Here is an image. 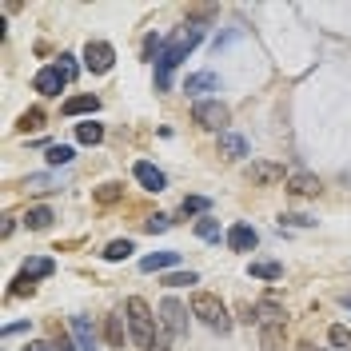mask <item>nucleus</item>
<instances>
[{
  "mask_svg": "<svg viewBox=\"0 0 351 351\" xmlns=\"http://www.w3.org/2000/svg\"><path fill=\"white\" fill-rule=\"evenodd\" d=\"M196 44H199V28H184V32H176V40L168 44V48H164V56L156 60V88H160V92H168V88H172L176 64H180Z\"/></svg>",
  "mask_w": 351,
  "mask_h": 351,
  "instance_id": "obj_1",
  "label": "nucleus"
},
{
  "mask_svg": "<svg viewBox=\"0 0 351 351\" xmlns=\"http://www.w3.org/2000/svg\"><path fill=\"white\" fill-rule=\"evenodd\" d=\"M124 311H128L124 319H128V335H132V343H136V348H152V339L160 335V331H156V315H152V307L144 304L140 295H132L128 304H124Z\"/></svg>",
  "mask_w": 351,
  "mask_h": 351,
  "instance_id": "obj_2",
  "label": "nucleus"
},
{
  "mask_svg": "<svg viewBox=\"0 0 351 351\" xmlns=\"http://www.w3.org/2000/svg\"><path fill=\"white\" fill-rule=\"evenodd\" d=\"M192 315H196L199 324H208L212 331H219V335L232 331V315H228L223 300L212 295V291H196V295H192Z\"/></svg>",
  "mask_w": 351,
  "mask_h": 351,
  "instance_id": "obj_3",
  "label": "nucleus"
},
{
  "mask_svg": "<svg viewBox=\"0 0 351 351\" xmlns=\"http://www.w3.org/2000/svg\"><path fill=\"white\" fill-rule=\"evenodd\" d=\"M192 120L208 132H228L232 112H228V104H219V100H199L196 108H192Z\"/></svg>",
  "mask_w": 351,
  "mask_h": 351,
  "instance_id": "obj_4",
  "label": "nucleus"
},
{
  "mask_svg": "<svg viewBox=\"0 0 351 351\" xmlns=\"http://www.w3.org/2000/svg\"><path fill=\"white\" fill-rule=\"evenodd\" d=\"M160 319H164V331L172 335V339H180V335H188V307L180 304V300H164L160 304Z\"/></svg>",
  "mask_w": 351,
  "mask_h": 351,
  "instance_id": "obj_5",
  "label": "nucleus"
},
{
  "mask_svg": "<svg viewBox=\"0 0 351 351\" xmlns=\"http://www.w3.org/2000/svg\"><path fill=\"white\" fill-rule=\"evenodd\" d=\"M112 60H116V52H112V44H104V40H88L84 44V68L88 72H108L112 68Z\"/></svg>",
  "mask_w": 351,
  "mask_h": 351,
  "instance_id": "obj_6",
  "label": "nucleus"
},
{
  "mask_svg": "<svg viewBox=\"0 0 351 351\" xmlns=\"http://www.w3.org/2000/svg\"><path fill=\"white\" fill-rule=\"evenodd\" d=\"M68 80L60 76V68L52 64V68H40L36 76H32V88L40 92V96H60V88H64Z\"/></svg>",
  "mask_w": 351,
  "mask_h": 351,
  "instance_id": "obj_7",
  "label": "nucleus"
},
{
  "mask_svg": "<svg viewBox=\"0 0 351 351\" xmlns=\"http://www.w3.org/2000/svg\"><path fill=\"white\" fill-rule=\"evenodd\" d=\"M132 176L140 180V188H144V192H164V184H168V180H164V172H160L156 164H148V160H140V164L132 168Z\"/></svg>",
  "mask_w": 351,
  "mask_h": 351,
  "instance_id": "obj_8",
  "label": "nucleus"
},
{
  "mask_svg": "<svg viewBox=\"0 0 351 351\" xmlns=\"http://www.w3.org/2000/svg\"><path fill=\"white\" fill-rule=\"evenodd\" d=\"M256 243H260V236H256L252 223H236V228L228 232V247H232V252H252Z\"/></svg>",
  "mask_w": 351,
  "mask_h": 351,
  "instance_id": "obj_9",
  "label": "nucleus"
},
{
  "mask_svg": "<svg viewBox=\"0 0 351 351\" xmlns=\"http://www.w3.org/2000/svg\"><path fill=\"white\" fill-rule=\"evenodd\" d=\"M60 112H64V116H92V112H100V100H96L92 92H84V96H68L64 104H60Z\"/></svg>",
  "mask_w": 351,
  "mask_h": 351,
  "instance_id": "obj_10",
  "label": "nucleus"
},
{
  "mask_svg": "<svg viewBox=\"0 0 351 351\" xmlns=\"http://www.w3.org/2000/svg\"><path fill=\"white\" fill-rule=\"evenodd\" d=\"M287 192L291 196H319V176H311V172L287 176Z\"/></svg>",
  "mask_w": 351,
  "mask_h": 351,
  "instance_id": "obj_11",
  "label": "nucleus"
},
{
  "mask_svg": "<svg viewBox=\"0 0 351 351\" xmlns=\"http://www.w3.org/2000/svg\"><path fill=\"white\" fill-rule=\"evenodd\" d=\"M72 335H76V348L80 351H100L96 348V328L88 324L84 315H72Z\"/></svg>",
  "mask_w": 351,
  "mask_h": 351,
  "instance_id": "obj_12",
  "label": "nucleus"
},
{
  "mask_svg": "<svg viewBox=\"0 0 351 351\" xmlns=\"http://www.w3.org/2000/svg\"><path fill=\"white\" fill-rule=\"evenodd\" d=\"M219 156L223 160H243L247 156V140L236 132H219Z\"/></svg>",
  "mask_w": 351,
  "mask_h": 351,
  "instance_id": "obj_13",
  "label": "nucleus"
},
{
  "mask_svg": "<svg viewBox=\"0 0 351 351\" xmlns=\"http://www.w3.org/2000/svg\"><path fill=\"white\" fill-rule=\"evenodd\" d=\"M247 180L267 188V184H280V180H284V168H280V164H252V168H247Z\"/></svg>",
  "mask_w": 351,
  "mask_h": 351,
  "instance_id": "obj_14",
  "label": "nucleus"
},
{
  "mask_svg": "<svg viewBox=\"0 0 351 351\" xmlns=\"http://www.w3.org/2000/svg\"><path fill=\"white\" fill-rule=\"evenodd\" d=\"M180 263V252H156V256H144L140 260V271H168Z\"/></svg>",
  "mask_w": 351,
  "mask_h": 351,
  "instance_id": "obj_15",
  "label": "nucleus"
},
{
  "mask_svg": "<svg viewBox=\"0 0 351 351\" xmlns=\"http://www.w3.org/2000/svg\"><path fill=\"white\" fill-rule=\"evenodd\" d=\"M52 271H56V263L48 260V256H32V260H24V267H21L24 280H40V276H52Z\"/></svg>",
  "mask_w": 351,
  "mask_h": 351,
  "instance_id": "obj_16",
  "label": "nucleus"
},
{
  "mask_svg": "<svg viewBox=\"0 0 351 351\" xmlns=\"http://www.w3.org/2000/svg\"><path fill=\"white\" fill-rule=\"evenodd\" d=\"M104 339H108V348H124V339H128L124 315H108V319H104Z\"/></svg>",
  "mask_w": 351,
  "mask_h": 351,
  "instance_id": "obj_17",
  "label": "nucleus"
},
{
  "mask_svg": "<svg viewBox=\"0 0 351 351\" xmlns=\"http://www.w3.org/2000/svg\"><path fill=\"white\" fill-rule=\"evenodd\" d=\"M260 348L263 351H284V324H263Z\"/></svg>",
  "mask_w": 351,
  "mask_h": 351,
  "instance_id": "obj_18",
  "label": "nucleus"
},
{
  "mask_svg": "<svg viewBox=\"0 0 351 351\" xmlns=\"http://www.w3.org/2000/svg\"><path fill=\"white\" fill-rule=\"evenodd\" d=\"M212 88H219V76H216V72H196V76H188L184 92H212Z\"/></svg>",
  "mask_w": 351,
  "mask_h": 351,
  "instance_id": "obj_19",
  "label": "nucleus"
},
{
  "mask_svg": "<svg viewBox=\"0 0 351 351\" xmlns=\"http://www.w3.org/2000/svg\"><path fill=\"white\" fill-rule=\"evenodd\" d=\"M247 271H252L256 280H280V276H284V267H280V263H271V260H256Z\"/></svg>",
  "mask_w": 351,
  "mask_h": 351,
  "instance_id": "obj_20",
  "label": "nucleus"
},
{
  "mask_svg": "<svg viewBox=\"0 0 351 351\" xmlns=\"http://www.w3.org/2000/svg\"><path fill=\"white\" fill-rule=\"evenodd\" d=\"M76 140H80V144H100V140H104V128L92 124V120H84V124H76Z\"/></svg>",
  "mask_w": 351,
  "mask_h": 351,
  "instance_id": "obj_21",
  "label": "nucleus"
},
{
  "mask_svg": "<svg viewBox=\"0 0 351 351\" xmlns=\"http://www.w3.org/2000/svg\"><path fill=\"white\" fill-rule=\"evenodd\" d=\"M44 156H48V164H52V168H64V164H72V156H76V152H72L68 144H48V152H44Z\"/></svg>",
  "mask_w": 351,
  "mask_h": 351,
  "instance_id": "obj_22",
  "label": "nucleus"
},
{
  "mask_svg": "<svg viewBox=\"0 0 351 351\" xmlns=\"http://www.w3.org/2000/svg\"><path fill=\"white\" fill-rule=\"evenodd\" d=\"M24 223H28L32 232H44V228L52 223V208H28V216H24Z\"/></svg>",
  "mask_w": 351,
  "mask_h": 351,
  "instance_id": "obj_23",
  "label": "nucleus"
},
{
  "mask_svg": "<svg viewBox=\"0 0 351 351\" xmlns=\"http://www.w3.org/2000/svg\"><path fill=\"white\" fill-rule=\"evenodd\" d=\"M132 252H136V247H132V240H112L108 247H104V260L120 263V260H128Z\"/></svg>",
  "mask_w": 351,
  "mask_h": 351,
  "instance_id": "obj_24",
  "label": "nucleus"
},
{
  "mask_svg": "<svg viewBox=\"0 0 351 351\" xmlns=\"http://www.w3.org/2000/svg\"><path fill=\"white\" fill-rule=\"evenodd\" d=\"M328 339H331V348H335V351H351V331L343 328V324H331Z\"/></svg>",
  "mask_w": 351,
  "mask_h": 351,
  "instance_id": "obj_25",
  "label": "nucleus"
},
{
  "mask_svg": "<svg viewBox=\"0 0 351 351\" xmlns=\"http://www.w3.org/2000/svg\"><path fill=\"white\" fill-rule=\"evenodd\" d=\"M208 208H212V199H204V196H184V204H180L184 216H204Z\"/></svg>",
  "mask_w": 351,
  "mask_h": 351,
  "instance_id": "obj_26",
  "label": "nucleus"
},
{
  "mask_svg": "<svg viewBox=\"0 0 351 351\" xmlns=\"http://www.w3.org/2000/svg\"><path fill=\"white\" fill-rule=\"evenodd\" d=\"M196 236H199V240H208V243H216V240H219V223H216L212 216L196 219Z\"/></svg>",
  "mask_w": 351,
  "mask_h": 351,
  "instance_id": "obj_27",
  "label": "nucleus"
},
{
  "mask_svg": "<svg viewBox=\"0 0 351 351\" xmlns=\"http://www.w3.org/2000/svg\"><path fill=\"white\" fill-rule=\"evenodd\" d=\"M44 124V108H28L21 116V132H36Z\"/></svg>",
  "mask_w": 351,
  "mask_h": 351,
  "instance_id": "obj_28",
  "label": "nucleus"
},
{
  "mask_svg": "<svg viewBox=\"0 0 351 351\" xmlns=\"http://www.w3.org/2000/svg\"><path fill=\"white\" fill-rule=\"evenodd\" d=\"M168 287H188V284H199L196 271H168V280H164Z\"/></svg>",
  "mask_w": 351,
  "mask_h": 351,
  "instance_id": "obj_29",
  "label": "nucleus"
},
{
  "mask_svg": "<svg viewBox=\"0 0 351 351\" xmlns=\"http://www.w3.org/2000/svg\"><path fill=\"white\" fill-rule=\"evenodd\" d=\"M256 311H260L263 324H284V315H280V307H276V304H260Z\"/></svg>",
  "mask_w": 351,
  "mask_h": 351,
  "instance_id": "obj_30",
  "label": "nucleus"
},
{
  "mask_svg": "<svg viewBox=\"0 0 351 351\" xmlns=\"http://www.w3.org/2000/svg\"><path fill=\"white\" fill-rule=\"evenodd\" d=\"M24 188H28V192H52V180H48V176H28Z\"/></svg>",
  "mask_w": 351,
  "mask_h": 351,
  "instance_id": "obj_31",
  "label": "nucleus"
},
{
  "mask_svg": "<svg viewBox=\"0 0 351 351\" xmlns=\"http://www.w3.org/2000/svg\"><path fill=\"white\" fill-rule=\"evenodd\" d=\"M116 199H120V184H104L96 192V204H116Z\"/></svg>",
  "mask_w": 351,
  "mask_h": 351,
  "instance_id": "obj_32",
  "label": "nucleus"
},
{
  "mask_svg": "<svg viewBox=\"0 0 351 351\" xmlns=\"http://www.w3.org/2000/svg\"><path fill=\"white\" fill-rule=\"evenodd\" d=\"M56 68H60V76H64V80H76V72H80V68H76V56H68V52L60 56V64H56Z\"/></svg>",
  "mask_w": 351,
  "mask_h": 351,
  "instance_id": "obj_33",
  "label": "nucleus"
},
{
  "mask_svg": "<svg viewBox=\"0 0 351 351\" xmlns=\"http://www.w3.org/2000/svg\"><path fill=\"white\" fill-rule=\"evenodd\" d=\"M160 44H164V40H160V36H156V32H152V36L144 40V60H152V56H156V60H160V56H164V52H160Z\"/></svg>",
  "mask_w": 351,
  "mask_h": 351,
  "instance_id": "obj_34",
  "label": "nucleus"
},
{
  "mask_svg": "<svg viewBox=\"0 0 351 351\" xmlns=\"http://www.w3.org/2000/svg\"><path fill=\"white\" fill-rule=\"evenodd\" d=\"M32 291H36V284H32V280H24V276H16V280H12V295H32Z\"/></svg>",
  "mask_w": 351,
  "mask_h": 351,
  "instance_id": "obj_35",
  "label": "nucleus"
},
{
  "mask_svg": "<svg viewBox=\"0 0 351 351\" xmlns=\"http://www.w3.org/2000/svg\"><path fill=\"white\" fill-rule=\"evenodd\" d=\"M144 228H148V232L156 236V232H168V228H172V219H168V216H152L148 223H144Z\"/></svg>",
  "mask_w": 351,
  "mask_h": 351,
  "instance_id": "obj_36",
  "label": "nucleus"
},
{
  "mask_svg": "<svg viewBox=\"0 0 351 351\" xmlns=\"http://www.w3.org/2000/svg\"><path fill=\"white\" fill-rule=\"evenodd\" d=\"M52 351H80V348H76V343L68 339L64 331H60V335H56V343H52Z\"/></svg>",
  "mask_w": 351,
  "mask_h": 351,
  "instance_id": "obj_37",
  "label": "nucleus"
},
{
  "mask_svg": "<svg viewBox=\"0 0 351 351\" xmlns=\"http://www.w3.org/2000/svg\"><path fill=\"white\" fill-rule=\"evenodd\" d=\"M284 223H291V228H311L315 219L311 216H284Z\"/></svg>",
  "mask_w": 351,
  "mask_h": 351,
  "instance_id": "obj_38",
  "label": "nucleus"
},
{
  "mask_svg": "<svg viewBox=\"0 0 351 351\" xmlns=\"http://www.w3.org/2000/svg\"><path fill=\"white\" fill-rule=\"evenodd\" d=\"M168 339H172V335H168V331H160V335L152 339V348H148V351H168Z\"/></svg>",
  "mask_w": 351,
  "mask_h": 351,
  "instance_id": "obj_39",
  "label": "nucleus"
},
{
  "mask_svg": "<svg viewBox=\"0 0 351 351\" xmlns=\"http://www.w3.org/2000/svg\"><path fill=\"white\" fill-rule=\"evenodd\" d=\"M24 351H52V343H28Z\"/></svg>",
  "mask_w": 351,
  "mask_h": 351,
  "instance_id": "obj_40",
  "label": "nucleus"
},
{
  "mask_svg": "<svg viewBox=\"0 0 351 351\" xmlns=\"http://www.w3.org/2000/svg\"><path fill=\"white\" fill-rule=\"evenodd\" d=\"M300 351H324V348H315V343H300Z\"/></svg>",
  "mask_w": 351,
  "mask_h": 351,
  "instance_id": "obj_41",
  "label": "nucleus"
},
{
  "mask_svg": "<svg viewBox=\"0 0 351 351\" xmlns=\"http://www.w3.org/2000/svg\"><path fill=\"white\" fill-rule=\"evenodd\" d=\"M339 304H343V307H348V311H351V295H339Z\"/></svg>",
  "mask_w": 351,
  "mask_h": 351,
  "instance_id": "obj_42",
  "label": "nucleus"
}]
</instances>
